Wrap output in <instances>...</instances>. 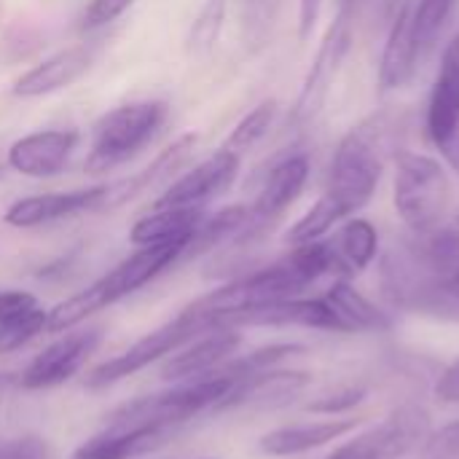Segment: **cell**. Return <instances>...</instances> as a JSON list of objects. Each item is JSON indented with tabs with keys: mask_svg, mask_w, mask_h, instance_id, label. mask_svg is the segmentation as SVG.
I'll list each match as a JSON object with an SVG mask.
<instances>
[{
	"mask_svg": "<svg viewBox=\"0 0 459 459\" xmlns=\"http://www.w3.org/2000/svg\"><path fill=\"white\" fill-rule=\"evenodd\" d=\"M395 116L379 110L358 121L336 145L331 159V175L325 194L344 210V215L360 212L377 194L387 159L395 148Z\"/></svg>",
	"mask_w": 459,
	"mask_h": 459,
	"instance_id": "1",
	"label": "cell"
},
{
	"mask_svg": "<svg viewBox=\"0 0 459 459\" xmlns=\"http://www.w3.org/2000/svg\"><path fill=\"white\" fill-rule=\"evenodd\" d=\"M169 116L167 102L140 100L118 105L102 113L91 129V148L86 156V172H110L134 159L164 126Z\"/></svg>",
	"mask_w": 459,
	"mask_h": 459,
	"instance_id": "2",
	"label": "cell"
},
{
	"mask_svg": "<svg viewBox=\"0 0 459 459\" xmlns=\"http://www.w3.org/2000/svg\"><path fill=\"white\" fill-rule=\"evenodd\" d=\"M393 202L411 234H425L444 226L452 204L449 172L428 153H398Z\"/></svg>",
	"mask_w": 459,
	"mask_h": 459,
	"instance_id": "3",
	"label": "cell"
},
{
	"mask_svg": "<svg viewBox=\"0 0 459 459\" xmlns=\"http://www.w3.org/2000/svg\"><path fill=\"white\" fill-rule=\"evenodd\" d=\"M312 280L301 272V266L285 255L282 261L264 266L258 272H250L245 277H237L234 282L207 293L204 299L194 301L196 309L212 317V323L221 328V320L229 315L250 312L266 304H277L285 299H296L304 288H309Z\"/></svg>",
	"mask_w": 459,
	"mask_h": 459,
	"instance_id": "4",
	"label": "cell"
},
{
	"mask_svg": "<svg viewBox=\"0 0 459 459\" xmlns=\"http://www.w3.org/2000/svg\"><path fill=\"white\" fill-rule=\"evenodd\" d=\"M218 328L212 323L210 315H204L202 309H196L194 304L188 309H183L175 320L164 323L161 328H156L153 333H148L145 339H140L137 344H132L126 352L105 360L102 366H97L89 377H86V387H105L113 385L118 379H126L137 371H143L145 366H151L153 360L180 350L183 344L194 342L199 333H207Z\"/></svg>",
	"mask_w": 459,
	"mask_h": 459,
	"instance_id": "5",
	"label": "cell"
},
{
	"mask_svg": "<svg viewBox=\"0 0 459 459\" xmlns=\"http://www.w3.org/2000/svg\"><path fill=\"white\" fill-rule=\"evenodd\" d=\"M352 19L350 13L344 11H336L331 27L325 30L323 40H320V48L312 59V67L307 73V81L301 86V94L293 105V121L296 124H307L312 121L323 105H325V97L336 81V73L350 51V40H352Z\"/></svg>",
	"mask_w": 459,
	"mask_h": 459,
	"instance_id": "6",
	"label": "cell"
},
{
	"mask_svg": "<svg viewBox=\"0 0 459 459\" xmlns=\"http://www.w3.org/2000/svg\"><path fill=\"white\" fill-rule=\"evenodd\" d=\"M239 164L242 156L221 148L212 156H207L204 161H199L196 167H191L186 175L175 178L172 186L156 199V207H199L204 210L212 199L223 196L237 175H239Z\"/></svg>",
	"mask_w": 459,
	"mask_h": 459,
	"instance_id": "7",
	"label": "cell"
},
{
	"mask_svg": "<svg viewBox=\"0 0 459 459\" xmlns=\"http://www.w3.org/2000/svg\"><path fill=\"white\" fill-rule=\"evenodd\" d=\"M312 164L307 153H290L282 161H277L269 175L264 178V186L250 207V223L239 239H253L264 234L282 212L301 196L307 180H309Z\"/></svg>",
	"mask_w": 459,
	"mask_h": 459,
	"instance_id": "8",
	"label": "cell"
},
{
	"mask_svg": "<svg viewBox=\"0 0 459 459\" xmlns=\"http://www.w3.org/2000/svg\"><path fill=\"white\" fill-rule=\"evenodd\" d=\"M100 342H102L100 328H83V331L65 333L54 344H48L24 368V374L19 377V385L24 390H46V387H56V385L73 379L86 366V360L100 347Z\"/></svg>",
	"mask_w": 459,
	"mask_h": 459,
	"instance_id": "9",
	"label": "cell"
},
{
	"mask_svg": "<svg viewBox=\"0 0 459 459\" xmlns=\"http://www.w3.org/2000/svg\"><path fill=\"white\" fill-rule=\"evenodd\" d=\"M78 143L81 134L75 129H38L11 143L5 161L24 178H54L67 167Z\"/></svg>",
	"mask_w": 459,
	"mask_h": 459,
	"instance_id": "10",
	"label": "cell"
},
{
	"mask_svg": "<svg viewBox=\"0 0 459 459\" xmlns=\"http://www.w3.org/2000/svg\"><path fill=\"white\" fill-rule=\"evenodd\" d=\"M414 13H417V0H403L390 19V32H387V43L382 51V62H379V89L382 91L403 89L417 73L422 46L417 38V16Z\"/></svg>",
	"mask_w": 459,
	"mask_h": 459,
	"instance_id": "11",
	"label": "cell"
},
{
	"mask_svg": "<svg viewBox=\"0 0 459 459\" xmlns=\"http://www.w3.org/2000/svg\"><path fill=\"white\" fill-rule=\"evenodd\" d=\"M425 129L436 148L452 153L459 134V35L444 48L441 67L428 102Z\"/></svg>",
	"mask_w": 459,
	"mask_h": 459,
	"instance_id": "12",
	"label": "cell"
},
{
	"mask_svg": "<svg viewBox=\"0 0 459 459\" xmlns=\"http://www.w3.org/2000/svg\"><path fill=\"white\" fill-rule=\"evenodd\" d=\"M105 186L91 188H75V191H51V194H35L16 199L5 210V223L13 229H38L46 223H56L62 218H73L78 212L100 210Z\"/></svg>",
	"mask_w": 459,
	"mask_h": 459,
	"instance_id": "13",
	"label": "cell"
},
{
	"mask_svg": "<svg viewBox=\"0 0 459 459\" xmlns=\"http://www.w3.org/2000/svg\"><path fill=\"white\" fill-rule=\"evenodd\" d=\"M94 65V48L91 46H70L62 48L43 62L32 65L27 73H22L13 83V94L22 100H38L56 94L62 89H70L75 81H81Z\"/></svg>",
	"mask_w": 459,
	"mask_h": 459,
	"instance_id": "14",
	"label": "cell"
},
{
	"mask_svg": "<svg viewBox=\"0 0 459 459\" xmlns=\"http://www.w3.org/2000/svg\"><path fill=\"white\" fill-rule=\"evenodd\" d=\"M186 242H164V245H145L137 253H132L126 261H121L110 274L100 277L108 304H116L118 299L140 290L151 280H156L161 272H167L172 264H178L186 253Z\"/></svg>",
	"mask_w": 459,
	"mask_h": 459,
	"instance_id": "15",
	"label": "cell"
},
{
	"mask_svg": "<svg viewBox=\"0 0 459 459\" xmlns=\"http://www.w3.org/2000/svg\"><path fill=\"white\" fill-rule=\"evenodd\" d=\"M194 148H196V134H194V132L180 134V137H178L169 148H164L145 169H140V172H134V175H129V178H121V180L108 183V186H105V194H102L100 210L121 207V204H126L129 199L140 196L143 191H148V188H153V186H159V183L175 178V175L186 167V161L191 159Z\"/></svg>",
	"mask_w": 459,
	"mask_h": 459,
	"instance_id": "16",
	"label": "cell"
},
{
	"mask_svg": "<svg viewBox=\"0 0 459 459\" xmlns=\"http://www.w3.org/2000/svg\"><path fill=\"white\" fill-rule=\"evenodd\" d=\"M239 344H242V336L237 333V328H212L196 336L191 347L172 355L164 363L161 377L167 382H191V379L207 377L215 368H221L226 360H231Z\"/></svg>",
	"mask_w": 459,
	"mask_h": 459,
	"instance_id": "17",
	"label": "cell"
},
{
	"mask_svg": "<svg viewBox=\"0 0 459 459\" xmlns=\"http://www.w3.org/2000/svg\"><path fill=\"white\" fill-rule=\"evenodd\" d=\"M309 382H312V377L304 371H274L272 368V371H264V374L237 382L226 393V398L215 406V411L242 409V406L274 409V406L293 401V395H299Z\"/></svg>",
	"mask_w": 459,
	"mask_h": 459,
	"instance_id": "18",
	"label": "cell"
},
{
	"mask_svg": "<svg viewBox=\"0 0 459 459\" xmlns=\"http://www.w3.org/2000/svg\"><path fill=\"white\" fill-rule=\"evenodd\" d=\"M172 428H134V430H108L89 438L75 449L73 459H137L164 446Z\"/></svg>",
	"mask_w": 459,
	"mask_h": 459,
	"instance_id": "19",
	"label": "cell"
},
{
	"mask_svg": "<svg viewBox=\"0 0 459 459\" xmlns=\"http://www.w3.org/2000/svg\"><path fill=\"white\" fill-rule=\"evenodd\" d=\"M358 428V420H331V422H312V425H290L277 428L261 438V452L272 457H293L312 449H320Z\"/></svg>",
	"mask_w": 459,
	"mask_h": 459,
	"instance_id": "20",
	"label": "cell"
},
{
	"mask_svg": "<svg viewBox=\"0 0 459 459\" xmlns=\"http://www.w3.org/2000/svg\"><path fill=\"white\" fill-rule=\"evenodd\" d=\"M207 210L199 207H153L151 215H143L132 231L129 239L137 247L145 245H164V242H191L194 231L204 221Z\"/></svg>",
	"mask_w": 459,
	"mask_h": 459,
	"instance_id": "21",
	"label": "cell"
},
{
	"mask_svg": "<svg viewBox=\"0 0 459 459\" xmlns=\"http://www.w3.org/2000/svg\"><path fill=\"white\" fill-rule=\"evenodd\" d=\"M398 307L436 320L459 323V266L422 277Z\"/></svg>",
	"mask_w": 459,
	"mask_h": 459,
	"instance_id": "22",
	"label": "cell"
},
{
	"mask_svg": "<svg viewBox=\"0 0 459 459\" xmlns=\"http://www.w3.org/2000/svg\"><path fill=\"white\" fill-rule=\"evenodd\" d=\"M331 247L336 255V272L342 277H352L374 264L379 253V231L366 218H350L331 239Z\"/></svg>",
	"mask_w": 459,
	"mask_h": 459,
	"instance_id": "23",
	"label": "cell"
},
{
	"mask_svg": "<svg viewBox=\"0 0 459 459\" xmlns=\"http://www.w3.org/2000/svg\"><path fill=\"white\" fill-rule=\"evenodd\" d=\"M328 301V307L333 309V315L339 317V323L344 325V333L350 331H371V333H382L393 328V320L387 317V312H382L377 304H371L360 290H355L347 280H339L328 288V293L323 296Z\"/></svg>",
	"mask_w": 459,
	"mask_h": 459,
	"instance_id": "24",
	"label": "cell"
},
{
	"mask_svg": "<svg viewBox=\"0 0 459 459\" xmlns=\"http://www.w3.org/2000/svg\"><path fill=\"white\" fill-rule=\"evenodd\" d=\"M247 223H250V207H245V204H231L212 215H204V221L194 231L183 258H194V255L210 253L212 247H218L229 239H239L245 234Z\"/></svg>",
	"mask_w": 459,
	"mask_h": 459,
	"instance_id": "25",
	"label": "cell"
},
{
	"mask_svg": "<svg viewBox=\"0 0 459 459\" xmlns=\"http://www.w3.org/2000/svg\"><path fill=\"white\" fill-rule=\"evenodd\" d=\"M43 48H46V32L40 24L30 19L8 22L0 30V67L3 70L35 59Z\"/></svg>",
	"mask_w": 459,
	"mask_h": 459,
	"instance_id": "26",
	"label": "cell"
},
{
	"mask_svg": "<svg viewBox=\"0 0 459 459\" xmlns=\"http://www.w3.org/2000/svg\"><path fill=\"white\" fill-rule=\"evenodd\" d=\"M347 215H344V210L328 196V194H323L293 226H290V231L285 234V242L288 245H307V242H317V239H323L339 221H344Z\"/></svg>",
	"mask_w": 459,
	"mask_h": 459,
	"instance_id": "27",
	"label": "cell"
},
{
	"mask_svg": "<svg viewBox=\"0 0 459 459\" xmlns=\"http://www.w3.org/2000/svg\"><path fill=\"white\" fill-rule=\"evenodd\" d=\"M105 307H110V304H108V296H105L102 282L97 280L86 290H78L75 296H70L62 304H56L54 309H48V325H46V331H54V333L56 331H70L81 320H86L89 315H94V312H100Z\"/></svg>",
	"mask_w": 459,
	"mask_h": 459,
	"instance_id": "28",
	"label": "cell"
},
{
	"mask_svg": "<svg viewBox=\"0 0 459 459\" xmlns=\"http://www.w3.org/2000/svg\"><path fill=\"white\" fill-rule=\"evenodd\" d=\"M274 118H277V100H264V102H258L234 129H231V134L226 137V145L223 148H229V151H234V153H247V151H253L266 134H269V129H272V124H274Z\"/></svg>",
	"mask_w": 459,
	"mask_h": 459,
	"instance_id": "29",
	"label": "cell"
},
{
	"mask_svg": "<svg viewBox=\"0 0 459 459\" xmlns=\"http://www.w3.org/2000/svg\"><path fill=\"white\" fill-rule=\"evenodd\" d=\"M48 325V312L43 307H27L19 315L0 323V355H8L13 350H22L27 342H32L38 333H43Z\"/></svg>",
	"mask_w": 459,
	"mask_h": 459,
	"instance_id": "30",
	"label": "cell"
},
{
	"mask_svg": "<svg viewBox=\"0 0 459 459\" xmlns=\"http://www.w3.org/2000/svg\"><path fill=\"white\" fill-rule=\"evenodd\" d=\"M223 24H226V0H207L199 11V16L194 19L191 24V32H188V48L194 54H202V51H210L221 32H223Z\"/></svg>",
	"mask_w": 459,
	"mask_h": 459,
	"instance_id": "31",
	"label": "cell"
},
{
	"mask_svg": "<svg viewBox=\"0 0 459 459\" xmlns=\"http://www.w3.org/2000/svg\"><path fill=\"white\" fill-rule=\"evenodd\" d=\"M457 0H417V38L422 51L430 48L436 43V38L441 35L444 24L452 16Z\"/></svg>",
	"mask_w": 459,
	"mask_h": 459,
	"instance_id": "32",
	"label": "cell"
},
{
	"mask_svg": "<svg viewBox=\"0 0 459 459\" xmlns=\"http://www.w3.org/2000/svg\"><path fill=\"white\" fill-rule=\"evenodd\" d=\"M137 0H89V5L81 13V30L83 32H94L102 30L108 24H113L116 19H121Z\"/></svg>",
	"mask_w": 459,
	"mask_h": 459,
	"instance_id": "33",
	"label": "cell"
},
{
	"mask_svg": "<svg viewBox=\"0 0 459 459\" xmlns=\"http://www.w3.org/2000/svg\"><path fill=\"white\" fill-rule=\"evenodd\" d=\"M363 398H366V390L363 387H339L333 393L320 395L307 409L315 411V414H342V411H350L358 403H363Z\"/></svg>",
	"mask_w": 459,
	"mask_h": 459,
	"instance_id": "34",
	"label": "cell"
},
{
	"mask_svg": "<svg viewBox=\"0 0 459 459\" xmlns=\"http://www.w3.org/2000/svg\"><path fill=\"white\" fill-rule=\"evenodd\" d=\"M420 459H459V422L430 433L422 444Z\"/></svg>",
	"mask_w": 459,
	"mask_h": 459,
	"instance_id": "35",
	"label": "cell"
},
{
	"mask_svg": "<svg viewBox=\"0 0 459 459\" xmlns=\"http://www.w3.org/2000/svg\"><path fill=\"white\" fill-rule=\"evenodd\" d=\"M325 459H387L385 457V446H382V433L379 425L371 428L368 433L358 436L355 441L344 444L342 449H336L331 457Z\"/></svg>",
	"mask_w": 459,
	"mask_h": 459,
	"instance_id": "36",
	"label": "cell"
},
{
	"mask_svg": "<svg viewBox=\"0 0 459 459\" xmlns=\"http://www.w3.org/2000/svg\"><path fill=\"white\" fill-rule=\"evenodd\" d=\"M35 296L32 293H24V290H0V323L19 315L22 309L27 307H35Z\"/></svg>",
	"mask_w": 459,
	"mask_h": 459,
	"instance_id": "37",
	"label": "cell"
},
{
	"mask_svg": "<svg viewBox=\"0 0 459 459\" xmlns=\"http://www.w3.org/2000/svg\"><path fill=\"white\" fill-rule=\"evenodd\" d=\"M46 452L40 446V441L35 438H24V441H11L0 446V459H43Z\"/></svg>",
	"mask_w": 459,
	"mask_h": 459,
	"instance_id": "38",
	"label": "cell"
},
{
	"mask_svg": "<svg viewBox=\"0 0 459 459\" xmlns=\"http://www.w3.org/2000/svg\"><path fill=\"white\" fill-rule=\"evenodd\" d=\"M323 11V0H299V38L307 40L312 35V30L317 27Z\"/></svg>",
	"mask_w": 459,
	"mask_h": 459,
	"instance_id": "39",
	"label": "cell"
},
{
	"mask_svg": "<svg viewBox=\"0 0 459 459\" xmlns=\"http://www.w3.org/2000/svg\"><path fill=\"white\" fill-rule=\"evenodd\" d=\"M436 393L446 403H459V358L452 366H446V371L441 374V379L436 385Z\"/></svg>",
	"mask_w": 459,
	"mask_h": 459,
	"instance_id": "40",
	"label": "cell"
},
{
	"mask_svg": "<svg viewBox=\"0 0 459 459\" xmlns=\"http://www.w3.org/2000/svg\"><path fill=\"white\" fill-rule=\"evenodd\" d=\"M371 3H374V13H377L379 19H393L395 8H398L403 0H371Z\"/></svg>",
	"mask_w": 459,
	"mask_h": 459,
	"instance_id": "41",
	"label": "cell"
},
{
	"mask_svg": "<svg viewBox=\"0 0 459 459\" xmlns=\"http://www.w3.org/2000/svg\"><path fill=\"white\" fill-rule=\"evenodd\" d=\"M360 3H363V0H339V11H344V13L355 16V11L360 8Z\"/></svg>",
	"mask_w": 459,
	"mask_h": 459,
	"instance_id": "42",
	"label": "cell"
},
{
	"mask_svg": "<svg viewBox=\"0 0 459 459\" xmlns=\"http://www.w3.org/2000/svg\"><path fill=\"white\" fill-rule=\"evenodd\" d=\"M8 385H11V377H8V374H0V390L8 387Z\"/></svg>",
	"mask_w": 459,
	"mask_h": 459,
	"instance_id": "43",
	"label": "cell"
},
{
	"mask_svg": "<svg viewBox=\"0 0 459 459\" xmlns=\"http://www.w3.org/2000/svg\"><path fill=\"white\" fill-rule=\"evenodd\" d=\"M0 19H3V3H0Z\"/></svg>",
	"mask_w": 459,
	"mask_h": 459,
	"instance_id": "44",
	"label": "cell"
},
{
	"mask_svg": "<svg viewBox=\"0 0 459 459\" xmlns=\"http://www.w3.org/2000/svg\"><path fill=\"white\" fill-rule=\"evenodd\" d=\"M457 226H459V212H457Z\"/></svg>",
	"mask_w": 459,
	"mask_h": 459,
	"instance_id": "45",
	"label": "cell"
},
{
	"mask_svg": "<svg viewBox=\"0 0 459 459\" xmlns=\"http://www.w3.org/2000/svg\"><path fill=\"white\" fill-rule=\"evenodd\" d=\"M457 161H459V159H457Z\"/></svg>",
	"mask_w": 459,
	"mask_h": 459,
	"instance_id": "46",
	"label": "cell"
}]
</instances>
